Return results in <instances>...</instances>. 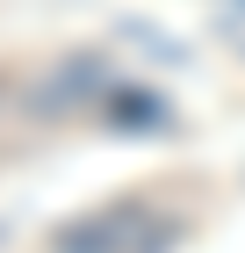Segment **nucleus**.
<instances>
[{"label": "nucleus", "instance_id": "nucleus-1", "mask_svg": "<svg viewBox=\"0 0 245 253\" xmlns=\"http://www.w3.org/2000/svg\"><path fill=\"white\" fill-rule=\"evenodd\" d=\"M180 224L159 210H137V203H115V210L72 217L65 232L51 239V253H173Z\"/></svg>", "mask_w": 245, "mask_h": 253}, {"label": "nucleus", "instance_id": "nucleus-2", "mask_svg": "<svg viewBox=\"0 0 245 253\" xmlns=\"http://www.w3.org/2000/svg\"><path fill=\"white\" fill-rule=\"evenodd\" d=\"M87 87H101V58H65L51 73V87L36 94V116H65V101L87 94Z\"/></svg>", "mask_w": 245, "mask_h": 253}, {"label": "nucleus", "instance_id": "nucleus-3", "mask_svg": "<svg viewBox=\"0 0 245 253\" xmlns=\"http://www.w3.org/2000/svg\"><path fill=\"white\" fill-rule=\"evenodd\" d=\"M115 123H123V130H166V101L159 94H115Z\"/></svg>", "mask_w": 245, "mask_h": 253}]
</instances>
